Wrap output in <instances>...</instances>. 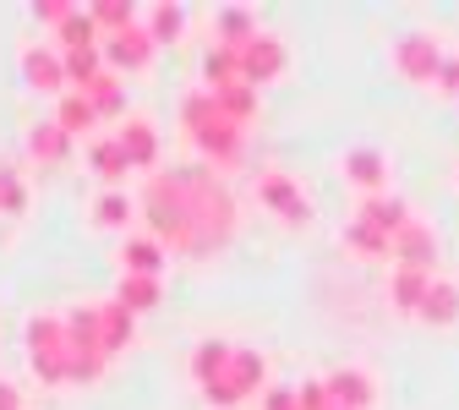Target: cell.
<instances>
[{
	"mask_svg": "<svg viewBox=\"0 0 459 410\" xmlns=\"http://www.w3.org/2000/svg\"><path fill=\"white\" fill-rule=\"evenodd\" d=\"M356 219H361V224H372V230H383V236L394 241V236H399V230H405L416 214L399 203V197H367V203L356 208Z\"/></svg>",
	"mask_w": 459,
	"mask_h": 410,
	"instance_id": "obj_15",
	"label": "cell"
},
{
	"mask_svg": "<svg viewBox=\"0 0 459 410\" xmlns=\"http://www.w3.org/2000/svg\"><path fill=\"white\" fill-rule=\"evenodd\" d=\"M169 192L181 197L186 224H192V252H219L230 236H236V203H230L224 181L208 164H186L169 170Z\"/></svg>",
	"mask_w": 459,
	"mask_h": 410,
	"instance_id": "obj_1",
	"label": "cell"
},
{
	"mask_svg": "<svg viewBox=\"0 0 459 410\" xmlns=\"http://www.w3.org/2000/svg\"><path fill=\"white\" fill-rule=\"evenodd\" d=\"M143 214H148L153 236H159L169 252H192V224H186L181 197L169 192V175H153V181H148V192H143Z\"/></svg>",
	"mask_w": 459,
	"mask_h": 410,
	"instance_id": "obj_5",
	"label": "cell"
},
{
	"mask_svg": "<svg viewBox=\"0 0 459 410\" xmlns=\"http://www.w3.org/2000/svg\"><path fill=\"white\" fill-rule=\"evenodd\" d=\"M257 388H268V356H263V350H252V345H236V356H230V362L203 383L208 405H219V410L252 399Z\"/></svg>",
	"mask_w": 459,
	"mask_h": 410,
	"instance_id": "obj_3",
	"label": "cell"
},
{
	"mask_svg": "<svg viewBox=\"0 0 459 410\" xmlns=\"http://www.w3.org/2000/svg\"><path fill=\"white\" fill-rule=\"evenodd\" d=\"M344 181H356L361 192L383 197V187H388V153H377V148H351V153H344Z\"/></svg>",
	"mask_w": 459,
	"mask_h": 410,
	"instance_id": "obj_13",
	"label": "cell"
},
{
	"mask_svg": "<svg viewBox=\"0 0 459 410\" xmlns=\"http://www.w3.org/2000/svg\"><path fill=\"white\" fill-rule=\"evenodd\" d=\"M164 263H169V252H164L159 241H148V236H137V241H126V247H121V268H126V274L159 279V274H164Z\"/></svg>",
	"mask_w": 459,
	"mask_h": 410,
	"instance_id": "obj_20",
	"label": "cell"
},
{
	"mask_svg": "<svg viewBox=\"0 0 459 410\" xmlns=\"http://www.w3.org/2000/svg\"><path fill=\"white\" fill-rule=\"evenodd\" d=\"M213 28H219V44L224 49H241L247 39H257V17L247 6H219L213 12Z\"/></svg>",
	"mask_w": 459,
	"mask_h": 410,
	"instance_id": "obj_22",
	"label": "cell"
},
{
	"mask_svg": "<svg viewBox=\"0 0 459 410\" xmlns=\"http://www.w3.org/2000/svg\"><path fill=\"white\" fill-rule=\"evenodd\" d=\"M0 410H22V394H17L6 378H0Z\"/></svg>",
	"mask_w": 459,
	"mask_h": 410,
	"instance_id": "obj_40",
	"label": "cell"
},
{
	"mask_svg": "<svg viewBox=\"0 0 459 410\" xmlns=\"http://www.w3.org/2000/svg\"><path fill=\"white\" fill-rule=\"evenodd\" d=\"M427 290H432V274H421V268H394V279H388V301H394L399 312H421Z\"/></svg>",
	"mask_w": 459,
	"mask_h": 410,
	"instance_id": "obj_18",
	"label": "cell"
},
{
	"mask_svg": "<svg viewBox=\"0 0 459 410\" xmlns=\"http://www.w3.org/2000/svg\"><path fill=\"white\" fill-rule=\"evenodd\" d=\"M33 17H39V22H49L55 33H61V28L77 17V0H39V6H33Z\"/></svg>",
	"mask_w": 459,
	"mask_h": 410,
	"instance_id": "obj_35",
	"label": "cell"
},
{
	"mask_svg": "<svg viewBox=\"0 0 459 410\" xmlns=\"http://www.w3.org/2000/svg\"><path fill=\"white\" fill-rule=\"evenodd\" d=\"M132 334H137V318H132L121 301H104V307H99V350H104V362L121 356V350L132 345Z\"/></svg>",
	"mask_w": 459,
	"mask_h": 410,
	"instance_id": "obj_14",
	"label": "cell"
},
{
	"mask_svg": "<svg viewBox=\"0 0 459 410\" xmlns=\"http://www.w3.org/2000/svg\"><path fill=\"white\" fill-rule=\"evenodd\" d=\"M230 356H236V345H230V339H203V345L192 350V378H197V383H208Z\"/></svg>",
	"mask_w": 459,
	"mask_h": 410,
	"instance_id": "obj_31",
	"label": "cell"
},
{
	"mask_svg": "<svg viewBox=\"0 0 459 410\" xmlns=\"http://www.w3.org/2000/svg\"><path fill=\"white\" fill-rule=\"evenodd\" d=\"M443 44L432 39V33H405L394 44V66H399V77H411V83H437V72H443Z\"/></svg>",
	"mask_w": 459,
	"mask_h": 410,
	"instance_id": "obj_6",
	"label": "cell"
},
{
	"mask_svg": "<svg viewBox=\"0 0 459 410\" xmlns=\"http://www.w3.org/2000/svg\"><path fill=\"white\" fill-rule=\"evenodd\" d=\"M143 28L153 44H176L186 33V6H148L143 12Z\"/></svg>",
	"mask_w": 459,
	"mask_h": 410,
	"instance_id": "obj_24",
	"label": "cell"
},
{
	"mask_svg": "<svg viewBox=\"0 0 459 410\" xmlns=\"http://www.w3.org/2000/svg\"><path fill=\"white\" fill-rule=\"evenodd\" d=\"M137 219V203L126 197V192H104L99 203H93V224L99 230H126Z\"/></svg>",
	"mask_w": 459,
	"mask_h": 410,
	"instance_id": "obj_27",
	"label": "cell"
},
{
	"mask_svg": "<svg viewBox=\"0 0 459 410\" xmlns=\"http://www.w3.org/2000/svg\"><path fill=\"white\" fill-rule=\"evenodd\" d=\"M28 367L39 383H72V334L66 318H33L28 323Z\"/></svg>",
	"mask_w": 459,
	"mask_h": 410,
	"instance_id": "obj_4",
	"label": "cell"
},
{
	"mask_svg": "<svg viewBox=\"0 0 459 410\" xmlns=\"http://www.w3.org/2000/svg\"><path fill=\"white\" fill-rule=\"evenodd\" d=\"M82 99L93 104L99 121H109V115H126V88H121V77H115V72H99V77L82 88Z\"/></svg>",
	"mask_w": 459,
	"mask_h": 410,
	"instance_id": "obj_19",
	"label": "cell"
},
{
	"mask_svg": "<svg viewBox=\"0 0 459 410\" xmlns=\"http://www.w3.org/2000/svg\"><path fill=\"white\" fill-rule=\"evenodd\" d=\"M399 268H421V274H432V257H437V236H432V224H421V219H411L405 230L394 236V252H388Z\"/></svg>",
	"mask_w": 459,
	"mask_h": 410,
	"instance_id": "obj_10",
	"label": "cell"
},
{
	"mask_svg": "<svg viewBox=\"0 0 459 410\" xmlns=\"http://www.w3.org/2000/svg\"><path fill=\"white\" fill-rule=\"evenodd\" d=\"M88 17H93V28L109 39V33H126V28H137V6L132 0H93L88 6Z\"/></svg>",
	"mask_w": 459,
	"mask_h": 410,
	"instance_id": "obj_23",
	"label": "cell"
},
{
	"mask_svg": "<svg viewBox=\"0 0 459 410\" xmlns=\"http://www.w3.org/2000/svg\"><path fill=\"white\" fill-rule=\"evenodd\" d=\"M115 301H121L132 318H137V312H148V307H159V279H143V274H121V296H115Z\"/></svg>",
	"mask_w": 459,
	"mask_h": 410,
	"instance_id": "obj_29",
	"label": "cell"
},
{
	"mask_svg": "<svg viewBox=\"0 0 459 410\" xmlns=\"http://www.w3.org/2000/svg\"><path fill=\"white\" fill-rule=\"evenodd\" d=\"M99 121L93 115V104L82 99V93H61V104H55V126H61L66 137H77V132H88Z\"/></svg>",
	"mask_w": 459,
	"mask_h": 410,
	"instance_id": "obj_28",
	"label": "cell"
},
{
	"mask_svg": "<svg viewBox=\"0 0 459 410\" xmlns=\"http://www.w3.org/2000/svg\"><path fill=\"white\" fill-rule=\"evenodd\" d=\"M115 143H121V153H126L132 170H153V159H159V132H153L148 121H126Z\"/></svg>",
	"mask_w": 459,
	"mask_h": 410,
	"instance_id": "obj_17",
	"label": "cell"
},
{
	"mask_svg": "<svg viewBox=\"0 0 459 410\" xmlns=\"http://www.w3.org/2000/svg\"><path fill=\"white\" fill-rule=\"evenodd\" d=\"M323 383H328L333 410H367V405L377 399V383H372L361 367H339V372H328Z\"/></svg>",
	"mask_w": 459,
	"mask_h": 410,
	"instance_id": "obj_12",
	"label": "cell"
},
{
	"mask_svg": "<svg viewBox=\"0 0 459 410\" xmlns=\"http://www.w3.org/2000/svg\"><path fill=\"white\" fill-rule=\"evenodd\" d=\"M181 126H186V137L203 148L208 164H236V159H241V132H247V126L230 121L208 88H197V93L181 104Z\"/></svg>",
	"mask_w": 459,
	"mask_h": 410,
	"instance_id": "obj_2",
	"label": "cell"
},
{
	"mask_svg": "<svg viewBox=\"0 0 459 410\" xmlns=\"http://www.w3.org/2000/svg\"><path fill=\"white\" fill-rule=\"evenodd\" d=\"M208 93H213V88H208ZM213 99H219V109L230 115V121H241V126H247L252 115H257V88H247V83H236V88H219Z\"/></svg>",
	"mask_w": 459,
	"mask_h": 410,
	"instance_id": "obj_33",
	"label": "cell"
},
{
	"mask_svg": "<svg viewBox=\"0 0 459 410\" xmlns=\"http://www.w3.org/2000/svg\"><path fill=\"white\" fill-rule=\"evenodd\" d=\"M66 148H72V137L55 126V121H39V126L28 132V153H33L39 164H61V159H66Z\"/></svg>",
	"mask_w": 459,
	"mask_h": 410,
	"instance_id": "obj_25",
	"label": "cell"
},
{
	"mask_svg": "<svg viewBox=\"0 0 459 410\" xmlns=\"http://www.w3.org/2000/svg\"><path fill=\"white\" fill-rule=\"evenodd\" d=\"M88 164H93V175H104V181H121V175L132 170V164H126V153H121V143H115V137H99V143L88 148Z\"/></svg>",
	"mask_w": 459,
	"mask_h": 410,
	"instance_id": "obj_30",
	"label": "cell"
},
{
	"mask_svg": "<svg viewBox=\"0 0 459 410\" xmlns=\"http://www.w3.org/2000/svg\"><path fill=\"white\" fill-rule=\"evenodd\" d=\"M153 39H148V28L137 22V28H126V33H109L104 44H99V55H104V72H148V61H153Z\"/></svg>",
	"mask_w": 459,
	"mask_h": 410,
	"instance_id": "obj_7",
	"label": "cell"
},
{
	"mask_svg": "<svg viewBox=\"0 0 459 410\" xmlns=\"http://www.w3.org/2000/svg\"><path fill=\"white\" fill-rule=\"evenodd\" d=\"M203 83L219 93V88H236L241 83V49H224V44H213L208 55H203Z\"/></svg>",
	"mask_w": 459,
	"mask_h": 410,
	"instance_id": "obj_21",
	"label": "cell"
},
{
	"mask_svg": "<svg viewBox=\"0 0 459 410\" xmlns=\"http://www.w3.org/2000/svg\"><path fill=\"white\" fill-rule=\"evenodd\" d=\"M61 61H66V83H72V93H82V88L104 72L99 44H88V49H61Z\"/></svg>",
	"mask_w": 459,
	"mask_h": 410,
	"instance_id": "obj_26",
	"label": "cell"
},
{
	"mask_svg": "<svg viewBox=\"0 0 459 410\" xmlns=\"http://www.w3.org/2000/svg\"><path fill=\"white\" fill-rule=\"evenodd\" d=\"M263 410H301L296 405V388H268L263 394Z\"/></svg>",
	"mask_w": 459,
	"mask_h": 410,
	"instance_id": "obj_39",
	"label": "cell"
},
{
	"mask_svg": "<svg viewBox=\"0 0 459 410\" xmlns=\"http://www.w3.org/2000/svg\"><path fill=\"white\" fill-rule=\"evenodd\" d=\"M427 328H448V323H459V284L454 279H432V290H427V301H421V312H416Z\"/></svg>",
	"mask_w": 459,
	"mask_h": 410,
	"instance_id": "obj_16",
	"label": "cell"
},
{
	"mask_svg": "<svg viewBox=\"0 0 459 410\" xmlns=\"http://www.w3.org/2000/svg\"><path fill=\"white\" fill-rule=\"evenodd\" d=\"M284 61H290V55H284V44H279L273 33H257V39L241 44V83H247V88H263V83H273V77L284 72Z\"/></svg>",
	"mask_w": 459,
	"mask_h": 410,
	"instance_id": "obj_8",
	"label": "cell"
},
{
	"mask_svg": "<svg viewBox=\"0 0 459 410\" xmlns=\"http://www.w3.org/2000/svg\"><path fill=\"white\" fill-rule=\"evenodd\" d=\"M437 88H443L448 99H459V55H448V61H443V72H437Z\"/></svg>",
	"mask_w": 459,
	"mask_h": 410,
	"instance_id": "obj_38",
	"label": "cell"
},
{
	"mask_svg": "<svg viewBox=\"0 0 459 410\" xmlns=\"http://www.w3.org/2000/svg\"><path fill=\"white\" fill-rule=\"evenodd\" d=\"M22 83H28L33 93H61V88H66V61H61L55 49L28 44V49H22Z\"/></svg>",
	"mask_w": 459,
	"mask_h": 410,
	"instance_id": "obj_11",
	"label": "cell"
},
{
	"mask_svg": "<svg viewBox=\"0 0 459 410\" xmlns=\"http://www.w3.org/2000/svg\"><path fill=\"white\" fill-rule=\"evenodd\" d=\"M344 247H351V252H361V257H388L394 252V241L383 236V230H372V224H344Z\"/></svg>",
	"mask_w": 459,
	"mask_h": 410,
	"instance_id": "obj_32",
	"label": "cell"
},
{
	"mask_svg": "<svg viewBox=\"0 0 459 410\" xmlns=\"http://www.w3.org/2000/svg\"><path fill=\"white\" fill-rule=\"evenodd\" d=\"M296 405H301V410H333V399H328V383H323V378L301 383V388H296Z\"/></svg>",
	"mask_w": 459,
	"mask_h": 410,
	"instance_id": "obj_37",
	"label": "cell"
},
{
	"mask_svg": "<svg viewBox=\"0 0 459 410\" xmlns=\"http://www.w3.org/2000/svg\"><path fill=\"white\" fill-rule=\"evenodd\" d=\"M55 39H61V49H88V44H104V39H99V28H93V17H88V6H77V17H72L61 33H55Z\"/></svg>",
	"mask_w": 459,
	"mask_h": 410,
	"instance_id": "obj_34",
	"label": "cell"
},
{
	"mask_svg": "<svg viewBox=\"0 0 459 410\" xmlns=\"http://www.w3.org/2000/svg\"><path fill=\"white\" fill-rule=\"evenodd\" d=\"M257 197H263V208L279 214L284 224H307V219H312V203L301 197V187L290 181V175H263V181H257Z\"/></svg>",
	"mask_w": 459,
	"mask_h": 410,
	"instance_id": "obj_9",
	"label": "cell"
},
{
	"mask_svg": "<svg viewBox=\"0 0 459 410\" xmlns=\"http://www.w3.org/2000/svg\"><path fill=\"white\" fill-rule=\"evenodd\" d=\"M28 208V192L17 181V170H0V214H22Z\"/></svg>",
	"mask_w": 459,
	"mask_h": 410,
	"instance_id": "obj_36",
	"label": "cell"
}]
</instances>
